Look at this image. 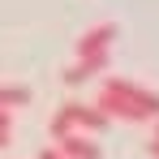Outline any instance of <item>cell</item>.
Wrapping results in <instances>:
<instances>
[{
	"mask_svg": "<svg viewBox=\"0 0 159 159\" xmlns=\"http://www.w3.org/2000/svg\"><path fill=\"white\" fill-rule=\"evenodd\" d=\"M90 107L103 120H129V125L159 120V95L146 90V86H138V82H129V78H107Z\"/></svg>",
	"mask_w": 159,
	"mask_h": 159,
	"instance_id": "cell-1",
	"label": "cell"
},
{
	"mask_svg": "<svg viewBox=\"0 0 159 159\" xmlns=\"http://www.w3.org/2000/svg\"><path fill=\"white\" fill-rule=\"evenodd\" d=\"M107 129V120L95 112L90 103H78V99H69V103H60L56 107V116H52V138H65V133H103Z\"/></svg>",
	"mask_w": 159,
	"mask_h": 159,
	"instance_id": "cell-2",
	"label": "cell"
},
{
	"mask_svg": "<svg viewBox=\"0 0 159 159\" xmlns=\"http://www.w3.org/2000/svg\"><path fill=\"white\" fill-rule=\"evenodd\" d=\"M112 39H116V22H95L90 30H82V39H78V56L112 52Z\"/></svg>",
	"mask_w": 159,
	"mask_h": 159,
	"instance_id": "cell-3",
	"label": "cell"
},
{
	"mask_svg": "<svg viewBox=\"0 0 159 159\" xmlns=\"http://www.w3.org/2000/svg\"><path fill=\"white\" fill-rule=\"evenodd\" d=\"M56 151L65 159H99V142L90 138V133H65V138H56Z\"/></svg>",
	"mask_w": 159,
	"mask_h": 159,
	"instance_id": "cell-4",
	"label": "cell"
},
{
	"mask_svg": "<svg viewBox=\"0 0 159 159\" xmlns=\"http://www.w3.org/2000/svg\"><path fill=\"white\" fill-rule=\"evenodd\" d=\"M107 60H112V52H95V56H78V65H69L65 69V82L69 86H82V82H90L95 73H103Z\"/></svg>",
	"mask_w": 159,
	"mask_h": 159,
	"instance_id": "cell-5",
	"label": "cell"
},
{
	"mask_svg": "<svg viewBox=\"0 0 159 159\" xmlns=\"http://www.w3.org/2000/svg\"><path fill=\"white\" fill-rule=\"evenodd\" d=\"M26 103H30V86H0V112L26 107Z\"/></svg>",
	"mask_w": 159,
	"mask_h": 159,
	"instance_id": "cell-6",
	"label": "cell"
},
{
	"mask_svg": "<svg viewBox=\"0 0 159 159\" xmlns=\"http://www.w3.org/2000/svg\"><path fill=\"white\" fill-rule=\"evenodd\" d=\"M39 159H65V155L56 151V142H52V146H43V151H39Z\"/></svg>",
	"mask_w": 159,
	"mask_h": 159,
	"instance_id": "cell-7",
	"label": "cell"
},
{
	"mask_svg": "<svg viewBox=\"0 0 159 159\" xmlns=\"http://www.w3.org/2000/svg\"><path fill=\"white\" fill-rule=\"evenodd\" d=\"M0 129H4V133H13V116H9V112H0Z\"/></svg>",
	"mask_w": 159,
	"mask_h": 159,
	"instance_id": "cell-8",
	"label": "cell"
},
{
	"mask_svg": "<svg viewBox=\"0 0 159 159\" xmlns=\"http://www.w3.org/2000/svg\"><path fill=\"white\" fill-rule=\"evenodd\" d=\"M146 151H151V155H155V159H159V142H151V146H146Z\"/></svg>",
	"mask_w": 159,
	"mask_h": 159,
	"instance_id": "cell-9",
	"label": "cell"
},
{
	"mask_svg": "<svg viewBox=\"0 0 159 159\" xmlns=\"http://www.w3.org/2000/svg\"><path fill=\"white\" fill-rule=\"evenodd\" d=\"M0 146H9V133H4V129H0Z\"/></svg>",
	"mask_w": 159,
	"mask_h": 159,
	"instance_id": "cell-10",
	"label": "cell"
},
{
	"mask_svg": "<svg viewBox=\"0 0 159 159\" xmlns=\"http://www.w3.org/2000/svg\"><path fill=\"white\" fill-rule=\"evenodd\" d=\"M151 142H159V120H155V138H151Z\"/></svg>",
	"mask_w": 159,
	"mask_h": 159,
	"instance_id": "cell-11",
	"label": "cell"
}]
</instances>
